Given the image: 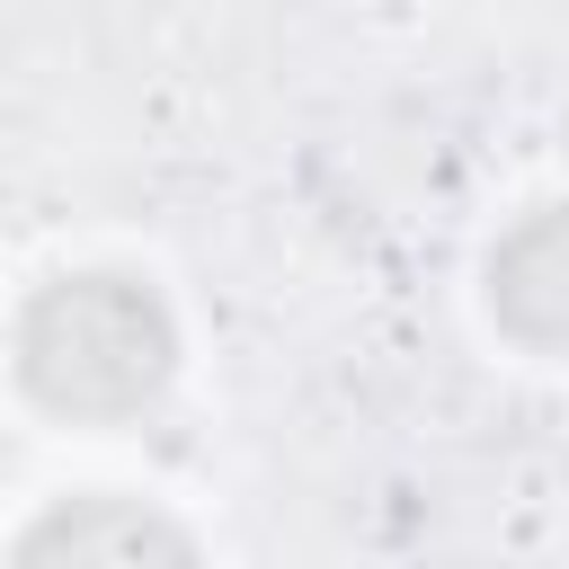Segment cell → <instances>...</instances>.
I'll return each instance as SVG.
<instances>
[{
  "instance_id": "2",
  "label": "cell",
  "mask_w": 569,
  "mask_h": 569,
  "mask_svg": "<svg viewBox=\"0 0 569 569\" xmlns=\"http://www.w3.org/2000/svg\"><path fill=\"white\" fill-rule=\"evenodd\" d=\"M9 569H196V542H187L160 507L98 489V498L44 507V516L18 533Z\"/></svg>"
},
{
  "instance_id": "1",
  "label": "cell",
  "mask_w": 569,
  "mask_h": 569,
  "mask_svg": "<svg viewBox=\"0 0 569 569\" xmlns=\"http://www.w3.org/2000/svg\"><path fill=\"white\" fill-rule=\"evenodd\" d=\"M169 373H178V329L142 276H116V267L53 276L18 311V382L53 418H89V427L133 418L160 400Z\"/></svg>"
},
{
  "instance_id": "3",
  "label": "cell",
  "mask_w": 569,
  "mask_h": 569,
  "mask_svg": "<svg viewBox=\"0 0 569 569\" xmlns=\"http://www.w3.org/2000/svg\"><path fill=\"white\" fill-rule=\"evenodd\" d=\"M489 311L507 338L569 356V204H533L489 249Z\"/></svg>"
}]
</instances>
